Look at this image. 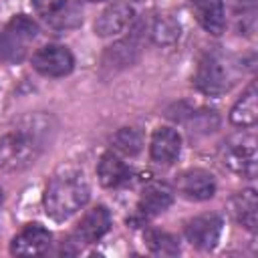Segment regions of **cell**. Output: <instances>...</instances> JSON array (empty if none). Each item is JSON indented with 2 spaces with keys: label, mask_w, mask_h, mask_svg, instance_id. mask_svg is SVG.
I'll return each mask as SVG.
<instances>
[{
  "label": "cell",
  "mask_w": 258,
  "mask_h": 258,
  "mask_svg": "<svg viewBox=\"0 0 258 258\" xmlns=\"http://www.w3.org/2000/svg\"><path fill=\"white\" fill-rule=\"evenodd\" d=\"M50 119L44 115L26 117L14 131L0 137V167L6 171L26 169L46 147Z\"/></svg>",
  "instance_id": "1"
},
{
  "label": "cell",
  "mask_w": 258,
  "mask_h": 258,
  "mask_svg": "<svg viewBox=\"0 0 258 258\" xmlns=\"http://www.w3.org/2000/svg\"><path fill=\"white\" fill-rule=\"evenodd\" d=\"M91 196V187L81 171L64 169L48 181L44 189V210L46 216H50L56 222H62L71 218L75 212H79Z\"/></svg>",
  "instance_id": "2"
},
{
  "label": "cell",
  "mask_w": 258,
  "mask_h": 258,
  "mask_svg": "<svg viewBox=\"0 0 258 258\" xmlns=\"http://www.w3.org/2000/svg\"><path fill=\"white\" fill-rule=\"evenodd\" d=\"M36 34H38V26L32 18L24 14L14 16L0 32V60L4 64L22 62Z\"/></svg>",
  "instance_id": "3"
},
{
  "label": "cell",
  "mask_w": 258,
  "mask_h": 258,
  "mask_svg": "<svg viewBox=\"0 0 258 258\" xmlns=\"http://www.w3.org/2000/svg\"><path fill=\"white\" fill-rule=\"evenodd\" d=\"M222 163L244 177H254L256 175V139L252 135H238L228 143H224Z\"/></svg>",
  "instance_id": "4"
},
{
  "label": "cell",
  "mask_w": 258,
  "mask_h": 258,
  "mask_svg": "<svg viewBox=\"0 0 258 258\" xmlns=\"http://www.w3.org/2000/svg\"><path fill=\"white\" fill-rule=\"evenodd\" d=\"M194 83L206 95H222L232 85L230 69L220 56L208 54V56H204L200 60V67H198Z\"/></svg>",
  "instance_id": "5"
},
{
  "label": "cell",
  "mask_w": 258,
  "mask_h": 258,
  "mask_svg": "<svg viewBox=\"0 0 258 258\" xmlns=\"http://www.w3.org/2000/svg\"><path fill=\"white\" fill-rule=\"evenodd\" d=\"M32 67L44 77H64L75 67V56L67 46L46 44L32 54Z\"/></svg>",
  "instance_id": "6"
},
{
  "label": "cell",
  "mask_w": 258,
  "mask_h": 258,
  "mask_svg": "<svg viewBox=\"0 0 258 258\" xmlns=\"http://www.w3.org/2000/svg\"><path fill=\"white\" fill-rule=\"evenodd\" d=\"M222 234V218L218 214H204L185 224V238L200 250H212Z\"/></svg>",
  "instance_id": "7"
},
{
  "label": "cell",
  "mask_w": 258,
  "mask_h": 258,
  "mask_svg": "<svg viewBox=\"0 0 258 258\" xmlns=\"http://www.w3.org/2000/svg\"><path fill=\"white\" fill-rule=\"evenodd\" d=\"M50 248V232L40 224H30L18 232L10 242L14 256H42Z\"/></svg>",
  "instance_id": "8"
},
{
  "label": "cell",
  "mask_w": 258,
  "mask_h": 258,
  "mask_svg": "<svg viewBox=\"0 0 258 258\" xmlns=\"http://www.w3.org/2000/svg\"><path fill=\"white\" fill-rule=\"evenodd\" d=\"M177 189L183 198L202 202L210 200L216 194V179L206 169H187L177 179Z\"/></svg>",
  "instance_id": "9"
},
{
  "label": "cell",
  "mask_w": 258,
  "mask_h": 258,
  "mask_svg": "<svg viewBox=\"0 0 258 258\" xmlns=\"http://www.w3.org/2000/svg\"><path fill=\"white\" fill-rule=\"evenodd\" d=\"M111 228V214L105 206H97L85 214L77 228V242L81 244H95L101 240Z\"/></svg>",
  "instance_id": "10"
},
{
  "label": "cell",
  "mask_w": 258,
  "mask_h": 258,
  "mask_svg": "<svg viewBox=\"0 0 258 258\" xmlns=\"http://www.w3.org/2000/svg\"><path fill=\"white\" fill-rule=\"evenodd\" d=\"M171 204H173V189L163 181H151L143 187L137 210L141 216L149 218L165 212Z\"/></svg>",
  "instance_id": "11"
},
{
  "label": "cell",
  "mask_w": 258,
  "mask_h": 258,
  "mask_svg": "<svg viewBox=\"0 0 258 258\" xmlns=\"http://www.w3.org/2000/svg\"><path fill=\"white\" fill-rule=\"evenodd\" d=\"M151 159L163 165H169L177 159L179 149H181V137L175 129L171 127H159L155 129L153 137H151Z\"/></svg>",
  "instance_id": "12"
},
{
  "label": "cell",
  "mask_w": 258,
  "mask_h": 258,
  "mask_svg": "<svg viewBox=\"0 0 258 258\" xmlns=\"http://www.w3.org/2000/svg\"><path fill=\"white\" fill-rule=\"evenodd\" d=\"M191 10L202 28L214 36L222 34L226 28V12L222 0H191Z\"/></svg>",
  "instance_id": "13"
},
{
  "label": "cell",
  "mask_w": 258,
  "mask_h": 258,
  "mask_svg": "<svg viewBox=\"0 0 258 258\" xmlns=\"http://www.w3.org/2000/svg\"><path fill=\"white\" fill-rule=\"evenodd\" d=\"M131 20H133V8L125 2H115L109 8H105L101 16L95 20V32L99 36H111L121 32Z\"/></svg>",
  "instance_id": "14"
},
{
  "label": "cell",
  "mask_w": 258,
  "mask_h": 258,
  "mask_svg": "<svg viewBox=\"0 0 258 258\" xmlns=\"http://www.w3.org/2000/svg\"><path fill=\"white\" fill-rule=\"evenodd\" d=\"M129 167L127 163L113 151H107L101 155L99 163H97V177L101 181V185L105 187H117L121 183H125L129 179Z\"/></svg>",
  "instance_id": "15"
},
{
  "label": "cell",
  "mask_w": 258,
  "mask_h": 258,
  "mask_svg": "<svg viewBox=\"0 0 258 258\" xmlns=\"http://www.w3.org/2000/svg\"><path fill=\"white\" fill-rule=\"evenodd\" d=\"M232 214L238 224H242L246 230L256 232L258 226V200L254 189H244L232 198Z\"/></svg>",
  "instance_id": "16"
},
{
  "label": "cell",
  "mask_w": 258,
  "mask_h": 258,
  "mask_svg": "<svg viewBox=\"0 0 258 258\" xmlns=\"http://www.w3.org/2000/svg\"><path fill=\"white\" fill-rule=\"evenodd\" d=\"M230 121L236 127H252L258 121V91L256 83H252L246 93L236 101L230 111Z\"/></svg>",
  "instance_id": "17"
},
{
  "label": "cell",
  "mask_w": 258,
  "mask_h": 258,
  "mask_svg": "<svg viewBox=\"0 0 258 258\" xmlns=\"http://www.w3.org/2000/svg\"><path fill=\"white\" fill-rule=\"evenodd\" d=\"M149 34L155 44H161V46L173 44L179 38V22L171 16H157L149 28Z\"/></svg>",
  "instance_id": "18"
},
{
  "label": "cell",
  "mask_w": 258,
  "mask_h": 258,
  "mask_svg": "<svg viewBox=\"0 0 258 258\" xmlns=\"http://www.w3.org/2000/svg\"><path fill=\"white\" fill-rule=\"evenodd\" d=\"M111 143H113V147L117 151H121L125 155H137L141 151V147H143V135L135 127H121L113 135Z\"/></svg>",
  "instance_id": "19"
},
{
  "label": "cell",
  "mask_w": 258,
  "mask_h": 258,
  "mask_svg": "<svg viewBox=\"0 0 258 258\" xmlns=\"http://www.w3.org/2000/svg\"><path fill=\"white\" fill-rule=\"evenodd\" d=\"M145 242H147V248L157 256H175L179 252L177 240L167 232L151 230L145 234Z\"/></svg>",
  "instance_id": "20"
},
{
  "label": "cell",
  "mask_w": 258,
  "mask_h": 258,
  "mask_svg": "<svg viewBox=\"0 0 258 258\" xmlns=\"http://www.w3.org/2000/svg\"><path fill=\"white\" fill-rule=\"evenodd\" d=\"M135 56H137V46H135L133 40L127 38V40H121V42L113 44V46L107 50L105 62H107V64H121V67H127V64H131V62L135 60Z\"/></svg>",
  "instance_id": "21"
},
{
  "label": "cell",
  "mask_w": 258,
  "mask_h": 258,
  "mask_svg": "<svg viewBox=\"0 0 258 258\" xmlns=\"http://www.w3.org/2000/svg\"><path fill=\"white\" fill-rule=\"evenodd\" d=\"M81 20H83V16H81L79 6L73 4V2H69V4H67L54 18L48 20V24H50L52 28H58V30L64 28V30H67V28H75V26H79Z\"/></svg>",
  "instance_id": "22"
},
{
  "label": "cell",
  "mask_w": 258,
  "mask_h": 258,
  "mask_svg": "<svg viewBox=\"0 0 258 258\" xmlns=\"http://www.w3.org/2000/svg\"><path fill=\"white\" fill-rule=\"evenodd\" d=\"M218 125V115L216 111H198L191 115V121H189V131L191 133H210L214 131Z\"/></svg>",
  "instance_id": "23"
},
{
  "label": "cell",
  "mask_w": 258,
  "mask_h": 258,
  "mask_svg": "<svg viewBox=\"0 0 258 258\" xmlns=\"http://www.w3.org/2000/svg\"><path fill=\"white\" fill-rule=\"evenodd\" d=\"M32 4H34V10L48 22L69 4V0H32Z\"/></svg>",
  "instance_id": "24"
},
{
  "label": "cell",
  "mask_w": 258,
  "mask_h": 258,
  "mask_svg": "<svg viewBox=\"0 0 258 258\" xmlns=\"http://www.w3.org/2000/svg\"><path fill=\"white\" fill-rule=\"evenodd\" d=\"M87 2H103V0H87Z\"/></svg>",
  "instance_id": "25"
},
{
  "label": "cell",
  "mask_w": 258,
  "mask_h": 258,
  "mask_svg": "<svg viewBox=\"0 0 258 258\" xmlns=\"http://www.w3.org/2000/svg\"><path fill=\"white\" fill-rule=\"evenodd\" d=\"M0 204H2V189H0Z\"/></svg>",
  "instance_id": "26"
},
{
  "label": "cell",
  "mask_w": 258,
  "mask_h": 258,
  "mask_svg": "<svg viewBox=\"0 0 258 258\" xmlns=\"http://www.w3.org/2000/svg\"><path fill=\"white\" fill-rule=\"evenodd\" d=\"M135 2H143V0H135Z\"/></svg>",
  "instance_id": "27"
}]
</instances>
